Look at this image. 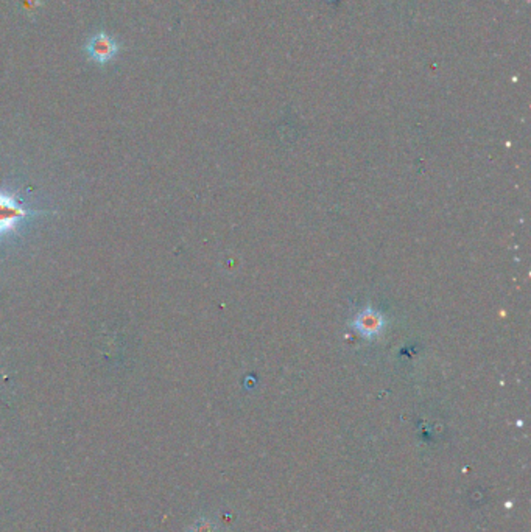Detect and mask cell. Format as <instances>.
Here are the masks:
<instances>
[{
	"label": "cell",
	"instance_id": "6da1fadb",
	"mask_svg": "<svg viewBox=\"0 0 531 532\" xmlns=\"http://www.w3.org/2000/svg\"><path fill=\"white\" fill-rule=\"evenodd\" d=\"M42 214V210H30L18 198L0 190V240L14 227H18L25 218Z\"/></svg>",
	"mask_w": 531,
	"mask_h": 532
},
{
	"label": "cell",
	"instance_id": "7a4b0ae2",
	"mask_svg": "<svg viewBox=\"0 0 531 532\" xmlns=\"http://www.w3.org/2000/svg\"><path fill=\"white\" fill-rule=\"evenodd\" d=\"M84 52L92 63L105 66L111 63L120 52V44L114 36L108 35L105 31H98L88 38Z\"/></svg>",
	"mask_w": 531,
	"mask_h": 532
},
{
	"label": "cell",
	"instance_id": "3957f363",
	"mask_svg": "<svg viewBox=\"0 0 531 532\" xmlns=\"http://www.w3.org/2000/svg\"><path fill=\"white\" fill-rule=\"evenodd\" d=\"M356 328L365 338H374L383 330V316L373 308H365L356 318Z\"/></svg>",
	"mask_w": 531,
	"mask_h": 532
},
{
	"label": "cell",
	"instance_id": "277c9868",
	"mask_svg": "<svg viewBox=\"0 0 531 532\" xmlns=\"http://www.w3.org/2000/svg\"><path fill=\"white\" fill-rule=\"evenodd\" d=\"M190 532H215V526L207 520H201L190 528Z\"/></svg>",
	"mask_w": 531,
	"mask_h": 532
}]
</instances>
